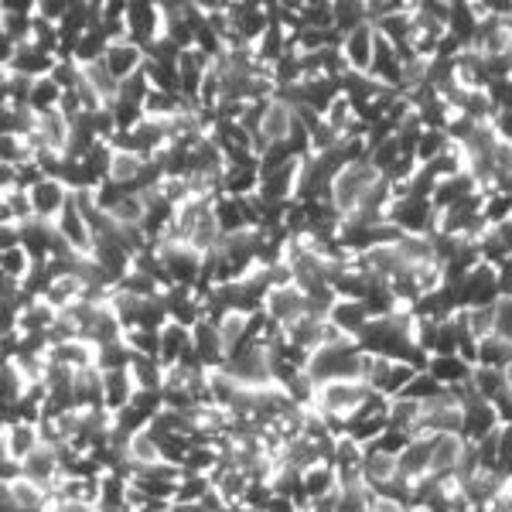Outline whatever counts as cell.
<instances>
[{"label": "cell", "instance_id": "cell-6", "mask_svg": "<svg viewBox=\"0 0 512 512\" xmlns=\"http://www.w3.org/2000/svg\"><path fill=\"white\" fill-rule=\"evenodd\" d=\"M127 454H130V461H134V465H144V468H154V465H161V461H164V451H161L158 437H154L151 431H134V434H130Z\"/></svg>", "mask_w": 512, "mask_h": 512}, {"label": "cell", "instance_id": "cell-11", "mask_svg": "<svg viewBox=\"0 0 512 512\" xmlns=\"http://www.w3.org/2000/svg\"><path fill=\"white\" fill-rule=\"evenodd\" d=\"M373 512H403V509L390 499H373Z\"/></svg>", "mask_w": 512, "mask_h": 512}, {"label": "cell", "instance_id": "cell-3", "mask_svg": "<svg viewBox=\"0 0 512 512\" xmlns=\"http://www.w3.org/2000/svg\"><path fill=\"white\" fill-rule=\"evenodd\" d=\"M147 161L144 154L137 151H127V147H113V158H110V171H106V181L110 185H137L140 175L147 171Z\"/></svg>", "mask_w": 512, "mask_h": 512}, {"label": "cell", "instance_id": "cell-9", "mask_svg": "<svg viewBox=\"0 0 512 512\" xmlns=\"http://www.w3.org/2000/svg\"><path fill=\"white\" fill-rule=\"evenodd\" d=\"M31 267V256L24 250V243H7L4 250V270H7V280H21L28 274Z\"/></svg>", "mask_w": 512, "mask_h": 512}, {"label": "cell", "instance_id": "cell-8", "mask_svg": "<svg viewBox=\"0 0 512 512\" xmlns=\"http://www.w3.org/2000/svg\"><path fill=\"white\" fill-rule=\"evenodd\" d=\"M362 465H366V475L376 478V482H390V478L400 472V458H393V454H386V451L369 454Z\"/></svg>", "mask_w": 512, "mask_h": 512}, {"label": "cell", "instance_id": "cell-1", "mask_svg": "<svg viewBox=\"0 0 512 512\" xmlns=\"http://www.w3.org/2000/svg\"><path fill=\"white\" fill-rule=\"evenodd\" d=\"M376 181H379V171L369 168L362 161H349L345 168L335 171L332 178V205L345 216L359 212L366 205V198L376 192Z\"/></svg>", "mask_w": 512, "mask_h": 512}, {"label": "cell", "instance_id": "cell-2", "mask_svg": "<svg viewBox=\"0 0 512 512\" xmlns=\"http://www.w3.org/2000/svg\"><path fill=\"white\" fill-rule=\"evenodd\" d=\"M342 55L355 72H373L376 69V28H373V21H362L359 28H349Z\"/></svg>", "mask_w": 512, "mask_h": 512}, {"label": "cell", "instance_id": "cell-4", "mask_svg": "<svg viewBox=\"0 0 512 512\" xmlns=\"http://www.w3.org/2000/svg\"><path fill=\"white\" fill-rule=\"evenodd\" d=\"M461 461V437L454 431H437L431 441V451H427V468L431 475H444L451 468H458Z\"/></svg>", "mask_w": 512, "mask_h": 512}, {"label": "cell", "instance_id": "cell-5", "mask_svg": "<svg viewBox=\"0 0 512 512\" xmlns=\"http://www.w3.org/2000/svg\"><path fill=\"white\" fill-rule=\"evenodd\" d=\"M7 502H14L21 512L38 509L41 502H45V485L35 482V478H28V475L7 478Z\"/></svg>", "mask_w": 512, "mask_h": 512}, {"label": "cell", "instance_id": "cell-10", "mask_svg": "<svg viewBox=\"0 0 512 512\" xmlns=\"http://www.w3.org/2000/svg\"><path fill=\"white\" fill-rule=\"evenodd\" d=\"M243 328H246V315L243 311H229L226 318L219 321V338H222V349H233L236 345V338L243 335Z\"/></svg>", "mask_w": 512, "mask_h": 512}, {"label": "cell", "instance_id": "cell-7", "mask_svg": "<svg viewBox=\"0 0 512 512\" xmlns=\"http://www.w3.org/2000/svg\"><path fill=\"white\" fill-rule=\"evenodd\" d=\"M55 468H59V461H55V451L48 448V444H38V448L21 461V475L35 478L41 485H48V478L55 475Z\"/></svg>", "mask_w": 512, "mask_h": 512}]
</instances>
